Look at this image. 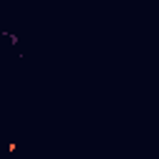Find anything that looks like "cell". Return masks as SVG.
Listing matches in <instances>:
<instances>
[{
	"instance_id": "obj_1",
	"label": "cell",
	"mask_w": 159,
	"mask_h": 159,
	"mask_svg": "<svg viewBox=\"0 0 159 159\" xmlns=\"http://www.w3.org/2000/svg\"><path fill=\"white\" fill-rule=\"evenodd\" d=\"M7 152H10V154L17 152V142H10V144H7Z\"/></svg>"
}]
</instances>
